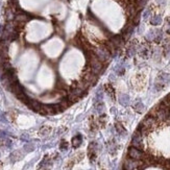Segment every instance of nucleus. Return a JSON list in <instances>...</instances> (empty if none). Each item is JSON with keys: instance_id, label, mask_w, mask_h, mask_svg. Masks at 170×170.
<instances>
[{"instance_id": "2", "label": "nucleus", "mask_w": 170, "mask_h": 170, "mask_svg": "<svg viewBox=\"0 0 170 170\" xmlns=\"http://www.w3.org/2000/svg\"><path fill=\"white\" fill-rule=\"evenodd\" d=\"M169 81H170V75L166 73H162L158 77V80L155 82V88H158V90H162V88L165 87V84L168 83Z\"/></svg>"}, {"instance_id": "14", "label": "nucleus", "mask_w": 170, "mask_h": 170, "mask_svg": "<svg viewBox=\"0 0 170 170\" xmlns=\"http://www.w3.org/2000/svg\"><path fill=\"white\" fill-rule=\"evenodd\" d=\"M149 15H150V11H149V10H146V12H145V13H144V15H143L144 19H147V18L149 17Z\"/></svg>"}, {"instance_id": "9", "label": "nucleus", "mask_w": 170, "mask_h": 170, "mask_svg": "<svg viewBox=\"0 0 170 170\" xmlns=\"http://www.w3.org/2000/svg\"><path fill=\"white\" fill-rule=\"evenodd\" d=\"M161 22H162V18H161L160 16H154V17H152V19L150 20V23H151L152 25H159V24H161Z\"/></svg>"}, {"instance_id": "7", "label": "nucleus", "mask_w": 170, "mask_h": 170, "mask_svg": "<svg viewBox=\"0 0 170 170\" xmlns=\"http://www.w3.org/2000/svg\"><path fill=\"white\" fill-rule=\"evenodd\" d=\"M119 101H120V103L122 104V106H124V107H126V106H128L129 104V97L127 96V95H121L120 96V98H119Z\"/></svg>"}, {"instance_id": "11", "label": "nucleus", "mask_w": 170, "mask_h": 170, "mask_svg": "<svg viewBox=\"0 0 170 170\" xmlns=\"http://www.w3.org/2000/svg\"><path fill=\"white\" fill-rule=\"evenodd\" d=\"M163 106H165V107H167V108H170V94L169 95H167L164 99H163V101L161 102Z\"/></svg>"}, {"instance_id": "8", "label": "nucleus", "mask_w": 170, "mask_h": 170, "mask_svg": "<svg viewBox=\"0 0 170 170\" xmlns=\"http://www.w3.org/2000/svg\"><path fill=\"white\" fill-rule=\"evenodd\" d=\"M134 109H135L136 112L142 113V112L144 111V104H143L141 101H138V102H136V104L134 106Z\"/></svg>"}, {"instance_id": "3", "label": "nucleus", "mask_w": 170, "mask_h": 170, "mask_svg": "<svg viewBox=\"0 0 170 170\" xmlns=\"http://www.w3.org/2000/svg\"><path fill=\"white\" fill-rule=\"evenodd\" d=\"M127 154H128V156L130 159H134V160H142V158L144 156V153L142 152V150L138 149V148H136L134 146L128 148Z\"/></svg>"}, {"instance_id": "1", "label": "nucleus", "mask_w": 170, "mask_h": 170, "mask_svg": "<svg viewBox=\"0 0 170 170\" xmlns=\"http://www.w3.org/2000/svg\"><path fill=\"white\" fill-rule=\"evenodd\" d=\"M90 67H91V71L94 74L99 73L101 71V69H102L101 61L94 53H91V55H90Z\"/></svg>"}, {"instance_id": "6", "label": "nucleus", "mask_w": 170, "mask_h": 170, "mask_svg": "<svg viewBox=\"0 0 170 170\" xmlns=\"http://www.w3.org/2000/svg\"><path fill=\"white\" fill-rule=\"evenodd\" d=\"M81 144V136L80 135H76L72 138V146L74 148H77L78 146H80Z\"/></svg>"}, {"instance_id": "13", "label": "nucleus", "mask_w": 170, "mask_h": 170, "mask_svg": "<svg viewBox=\"0 0 170 170\" xmlns=\"http://www.w3.org/2000/svg\"><path fill=\"white\" fill-rule=\"evenodd\" d=\"M67 148H68V144H67V142H66V141H62V143H61V149L66 150Z\"/></svg>"}, {"instance_id": "5", "label": "nucleus", "mask_w": 170, "mask_h": 170, "mask_svg": "<svg viewBox=\"0 0 170 170\" xmlns=\"http://www.w3.org/2000/svg\"><path fill=\"white\" fill-rule=\"evenodd\" d=\"M96 55H97V57L100 60V61H106V60H108V57H109V50L107 49V48H103V47H100L97 51H96V53H95Z\"/></svg>"}, {"instance_id": "12", "label": "nucleus", "mask_w": 170, "mask_h": 170, "mask_svg": "<svg viewBox=\"0 0 170 170\" xmlns=\"http://www.w3.org/2000/svg\"><path fill=\"white\" fill-rule=\"evenodd\" d=\"M104 88H106V91H107V92H108L112 97H114V90H113V88L110 86V84H107V86H106Z\"/></svg>"}, {"instance_id": "4", "label": "nucleus", "mask_w": 170, "mask_h": 170, "mask_svg": "<svg viewBox=\"0 0 170 170\" xmlns=\"http://www.w3.org/2000/svg\"><path fill=\"white\" fill-rule=\"evenodd\" d=\"M132 145L138 149H142L143 148V141H142V134L137 130L135 133V135L133 136V140H132Z\"/></svg>"}, {"instance_id": "10", "label": "nucleus", "mask_w": 170, "mask_h": 170, "mask_svg": "<svg viewBox=\"0 0 170 170\" xmlns=\"http://www.w3.org/2000/svg\"><path fill=\"white\" fill-rule=\"evenodd\" d=\"M115 127H116L117 132H118L120 135H124V134H126V130H125V128L122 126V124H120V123H116V124H115Z\"/></svg>"}]
</instances>
